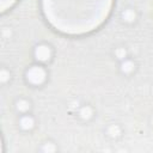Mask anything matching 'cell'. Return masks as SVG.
I'll return each mask as SVG.
<instances>
[{
  "label": "cell",
  "instance_id": "cell-1",
  "mask_svg": "<svg viewBox=\"0 0 153 153\" xmlns=\"http://www.w3.org/2000/svg\"><path fill=\"white\" fill-rule=\"evenodd\" d=\"M23 78H24L25 84L32 88L43 87L49 80L48 66L37 63V62H32L30 66H27L25 68Z\"/></svg>",
  "mask_w": 153,
  "mask_h": 153
},
{
  "label": "cell",
  "instance_id": "cell-2",
  "mask_svg": "<svg viewBox=\"0 0 153 153\" xmlns=\"http://www.w3.org/2000/svg\"><path fill=\"white\" fill-rule=\"evenodd\" d=\"M31 56H32L33 62L42 63V65L48 66L54 60L55 49H54V47H53L51 43L45 42V41H41V42L36 43L32 47Z\"/></svg>",
  "mask_w": 153,
  "mask_h": 153
},
{
  "label": "cell",
  "instance_id": "cell-3",
  "mask_svg": "<svg viewBox=\"0 0 153 153\" xmlns=\"http://www.w3.org/2000/svg\"><path fill=\"white\" fill-rule=\"evenodd\" d=\"M17 127L22 133L30 134L37 127V118L32 112L17 115Z\"/></svg>",
  "mask_w": 153,
  "mask_h": 153
},
{
  "label": "cell",
  "instance_id": "cell-4",
  "mask_svg": "<svg viewBox=\"0 0 153 153\" xmlns=\"http://www.w3.org/2000/svg\"><path fill=\"white\" fill-rule=\"evenodd\" d=\"M96 108L91 104V103H82V104H79L75 109V116L78 118L79 122L81 123H90L94 120L96 117Z\"/></svg>",
  "mask_w": 153,
  "mask_h": 153
},
{
  "label": "cell",
  "instance_id": "cell-5",
  "mask_svg": "<svg viewBox=\"0 0 153 153\" xmlns=\"http://www.w3.org/2000/svg\"><path fill=\"white\" fill-rule=\"evenodd\" d=\"M137 68H139V65H137L136 60L131 56H128L127 59H124V60H122L121 62L117 63L118 73L122 76H126V78L133 76L137 72Z\"/></svg>",
  "mask_w": 153,
  "mask_h": 153
},
{
  "label": "cell",
  "instance_id": "cell-6",
  "mask_svg": "<svg viewBox=\"0 0 153 153\" xmlns=\"http://www.w3.org/2000/svg\"><path fill=\"white\" fill-rule=\"evenodd\" d=\"M139 12L134 6H124L120 12V20L127 26H133L139 22Z\"/></svg>",
  "mask_w": 153,
  "mask_h": 153
},
{
  "label": "cell",
  "instance_id": "cell-7",
  "mask_svg": "<svg viewBox=\"0 0 153 153\" xmlns=\"http://www.w3.org/2000/svg\"><path fill=\"white\" fill-rule=\"evenodd\" d=\"M13 110L17 115L32 112L33 110V102L31 98L26 96H18L13 100Z\"/></svg>",
  "mask_w": 153,
  "mask_h": 153
},
{
  "label": "cell",
  "instance_id": "cell-8",
  "mask_svg": "<svg viewBox=\"0 0 153 153\" xmlns=\"http://www.w3.org/2000/svg\"><path fill=\"white\" fill-rule=\"evenodd\" d=\"M104 135L109 139V140H112V141H117L120 140L123 134H124V128L122 127V124L117 123V122H111V123H108L105 127H104Z\"/></svg>",
  "mask_w": 153,
  "mask_h": 153
},
{
  "label": "cell",
  "instance_id": "cell-9",
  "mask_svg": "<svg viewBox=\"0 0 153 153\" xmlns=\"http://www.w3.org/2000/svg\"><path fill=\"white\" fill-rule=\"evenodd\" d=\"M111 56H112V59L118 63V62H121L122 60L127 59V57L130 56V55H129L128 48H127L124 44H118V45H116L115 48H112V50H111Z\"/></svg>",
  "mask_w": 153,
  "mask_h": 153
},
{
  "label": "cell",
  "instance_id": "cell-10",
  "mask_svg": "<svg viewBox=\"0 0 153 153\" xmlns=\"http://www.w3.org/2000/svg\"><path fill=\"white\" fill-rule=\"evenodd\" d=\"M60 148H59V145L56 141L51 140V139H45L43 140L39 146L37 147V151L38 152H43V153H54V152H57Z\"/></svg>",
  "mask_w": 153,
  "mask_h": 153
},
{
  "label": "cell",
  "instance_id": "cell-11",
  "mask_svg": "<svg viewBox=\"0 0 153 153\" xmlns=\"http://www.w3.org/2000/svg\"><path fill=\"white\" fill-rule=\"evenodd\" d=\"M11 80H12L11 69L7 66L2 65L1 68H0V84H1V86H6L7 84L11 82Z\"/></svg>",
  "mask_w": 153,
  "mask_h": 153
}]
</instances>
